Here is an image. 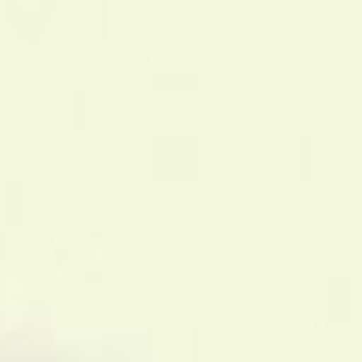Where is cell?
Returning a JSON list of instances; mask_svg holds the SVG:
<instances>
[]
</instances>
